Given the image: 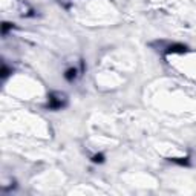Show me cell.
Masks as SVG:
<instances>
[{
	"label": "cell",
	"mask_w": 196,
	"mask_h": 196,
	"mask_svg": "<svg viewBox=\"0 0 196 196\" xmlns=\"http://www.w3.org/2000/svg\"><path fill=\"white\" fill-rule=\"evenodd\" d=\"M61 106H63V95H51L49 107L51 109H60Z\"/></svg>",
	"instance_id": "1"
},
{
	"label": "cell",
	"mask_w": 196,
	"mask_h": 196,
	"mask_svg": "<svg viewBox=\"0 0 196 196\" xmlns=\"http://www.w3.org/2000/svg\"><path fill=\"white\" fill-rule=\"evenodd\" d=\"M72 77H75V69H71V71H67V74H66V78H67V80H71Z\"/></svg>",
	"instance_id": "2"
},
{
	"label": "cell",
	"mask_w": 196,
	"mask_h": 196,
	"mask_svg": "<svg viewBox=\"0 0 196 196\" xmlns=\"http://www.w3.org/2000/svg\"><path fill=\"white\" fill-rule=\"evenodd\" d=\"M101 161H103V156H101V155L93 156V162H101Z\"/></svg>",
	"instance_id": "3"
}]
</instances>
